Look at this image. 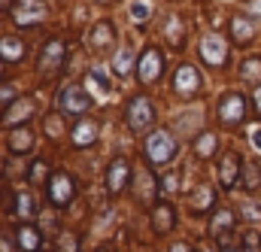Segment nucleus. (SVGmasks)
<instances>
[{
  "instance_id": "31",
  "label": "nucleus",
  "mask_w": 261,
  "mask_h": 252,
  "mask_svg": "<svg viewBox=\"0 0 261 252\" xmlns=\"http://www.w3.org/2000/svg\"><path fill=\"white\" fill-rule=\"evenodd\" d=\"M216 240H219V252H240V243H237L234 234H222Z\"/></svg>"
},
{
  "instance_id": "5",
  "label": "nucleus",
  "mask_w": 261,
  "mask_h": 252,
  "mask_svg": "<svg viewBox=\"0 0 261 252\" xmlns=\"http://www.w3.org/2000/svg\"><path fill=\"white\" fill-rule=\"evenodd\" d=\"M173 91L182 100L197 97V91H200V73H197V67H192V64H179L176 67V73H173Z\"/></svg>"
},
{
  "instance_id": "35",
  "label": "nucleus",
  "mask_w": 261,
  "mask_h": 252,
  "mask_svg": "<svg viewBox=\"0 0 261 252\" xmlns=\"http://www.w3.org/2000/svg\"><path fill=\"white\" fill-rule=\"evenodd\" d=\"M243 9L252 12V18H261V0H243Z\"/></svg>"
},
{
  "instance_id": "37",
  "label": "nucleus",
  "mask_w": 261,
  "mask_h": 252,
  "mask_svg": "<svg viewBox=\"0 0 261 252\" xmlns=\"http://www.w3.org/2000/svg\"><path fill=\"white\" fill-rule=\"evenodd\" d=\"M258 246H261L258 234H246V240H243V249H258Z\"/></svg>"
},
{
  "instance_id": "41",
  "label": "nucleus",
  "mask_w": 261,
  "mask_h": 252,
  "mask_svg": "<svg viewBox=\"0 0 261 252\" xmlns=\"http://www.w3.org/2000/svg\"><path fill=\"white\" fill-rule=\"evenodd\" d=\"M73 249H76V240H73V237L67 234V240H64V249H61V252H73Z\"/></svg>"
},
{
  "instance_id": "42",
  "label": "nucleus",
  "mask_w": 261,
  "mask_h": 252,
  "mask_svg": "<svg viewBox=\"0 0 261 252\" xmlns=\"http://www.w3.org/2000/svg\"><path fill=\"white\" fill-rule=\"evenodd\" d=\"M252 143H255V149H261V128L252 131Z\"/></svg>"
},
{
  "instance_id": "14",
  "label": "nucleus",
  "mask_w": 261,
  "mask_h": 252,
  "mask_svg": "<svg viewBox=\"0 0 261 252\" xmlns=\"http://www.w3.org/2000/svg\"><path fill=\"white\" fill-rule=\"evenodd\" d=\"M97 122L94 119H88V116H82L76 125H73V131H70V137H73V143L79 146V149H88V146H94V140H97Z\"/></svg>"
},
{
  "instance_id": "17",
  "label": "nucleus",
  "mask_w": 261,
  "mask_h": 252,
  "mask_svg": "<svg viewBox=\"0 0 261 252\" xmlns=\"http://www.w3.org/2000/svg\"><path fill=\"white\" fill-rule=\"evenodd\" d=\"M252 37H255V24H252V18H249V15H234V18H231V43L246 46Z\"/></svg>"
},
{
  "instance_id": "44",
  "label": "nucleus",
  "mask_w": 261,
  "mask_h": 252,
  "mask_svg": "<svg viewBox=\"0 0 261 252\" xmlns=\"http://www.w3.org/2000/svg\"><path fill=\"white\" fill-rule=\"evenodd\" d=\"M0 70H3V67H0Z\"/></svg>"
},
{
  "instance_id": "28",
  "label": "nucleus",
  "mask_w": 261,
  "mask_h": 252,
  "mask_svg": "<svg viewBox=\"0 0 261 252\" xmlns=\"http://www.w3.org/2000/svg\"><path fill=\"white\" fill-rule=\"evenodd\" d=\"M130 18H134V24H146V18H149V6H146L143 0L130 3Z\"/></svg>"
},
{
  "instance_id": "15",
  "label": "nucleus",
  "mask_w": 261,
  "mask_h": 252,
  "mask_svg": "<svg viewBox=\"0 0 261 252\" xmlns=\"http://www.w3.org/2000/svg\"><path fill=\"white\" fill-rule=\"evenodd\" d=\"M237 180H240V155L228 152V155H222V164H219V183L225 189H234Z\"/></svg>"
},
{
  "instance_id": "27",
  "label": "nucleus",
  "mask_w": 261,
  "mask_h": 252,
  "mask_svg": "<svg viewBox=\"0 0 261 252\" xmlns=\"http://www.w3.org/2000/svg\"><path fill=\"white\" fill-rule=\"evenodd\" d=\"M240 76L246 82H261V58H246L240 67Z\"/></svg>"
},
{
  "instance_id": "8",
  "label": "nucleus",
  "mask_w": 261,
  "mask_h": 252,
  "mask_svg": "<svg viewBox=\"0 0 261 252\" xmlns=\"http://www.w3.org/2000/svg\"><path fill=\"white\" fill-rule=\"evenodd\" d=\"M46 194H49V204L52 207H67L73 200V180L67 177L64 170L52 173L49 183H46Z\"/></svg>"
},
{
  "instance_id": "9",
  "label": "nucleus",
  "mask_w": 261,
  "mask_h": 252,
  "mask_svg": "<svg viewBox=\"0 0 261 252\" xmlns=\"http://www.w3.org/2000/svg\"><path fill=\"white\" fill-rule=\"evenodd\" d=\"M161 73H164V55H161L158 49H146L143 58H140V64H137L140 82H143V85H152V82L161 79Z\"/></svg>"
},
{
  "instance_id": "18",
  "label": "nucleus",
  "mask_w": 261,
  "mask_h": 252,
  "mask_svg": "<svg viewBox=\"0 0 261 252\" xmlns=\"http://www.w3.org/2000/svg\"><path fill=\"white\" fill-rule=\"evenodd\" d=\"M210 234L213 237H222V234H234V210H225L219 207L210 219Z\"/></svg>"
},
{
  "instance_id": "6",
  "label": "nucleus",
  "mask_w": 261,
  "mask_h": 252,
  "mask_svg": "<svg viewBox=\"0 0 261 252\" xmlns=\"http://www.w3.org/2000/svg\"><path fill=\"white\" fill-rule=\"evenodd\" d=\"M91 107V97L85 94V88L82 85H67L64 91H61V97H58V110L64 113V116H79L82 119V113Z\"/></svg>"
},
{
  "instance_id": "2",
  "label": "nucleus",
  "mask_w": 261,
  "mask_h": 252,
  "mask_svg": "<svg viewBox=\"0 0 261 252\" xmlns=\"http://www.w3.org/2000/svg\"><path fill=\"white\" fill-rule=\"evenodd\" d=\"M197 55H200V61L206 64V67H225V61H228V40L222 34L210 31V34L200 37Z\"/></svg>"
},
{
  "instance_id": "23",
  "label": "nucleus",
  "mask_w": 261,
  "mask_h": 252,
  "mask_svg": "<svg viewBox=\"0 0 261 252\" xmlns=\"http://www.w3.org/2000/svg\"><path fill=\"white\" fill-rule=\"evenodd\" d=\"M216 204V194H213V189L203 183V186H197L195 191H192V197H189V207L195 210V213H203V210H210Z\"/></svg>"
},
{
  "instance_id": "19",
  "label": "nucleus",
  "mask_w": 261,
  "mask_h": 252,
  "mask_svg": "<svg viewBox=\"0 0 261 252\" xmlns=\"http://www.w3.org/2000/svg\"><path fill=\"white\" fill-rule=\"evenodd\" d=\"M21 58H24V43L18 37H3L0 40V61L18 64Z\"/></svg>"
},
{
  "instance_id": "29",
  "label": "nucleus",
  "mask_w": 261,
  "mask_h": 252,
  "mask_svg": "<svg viewBox=\"0 0 261 252\" xmlns=\"http://www.w3.org/2000/svg\"><path fill=\"white\" fill-rule=\"evenodd\" d=\"M88 82H97L100 91H110V88H113V85H110V76H107L100 67H91V70H88Z\"/></svg>"
},
{
  "instance_id": "10",
  "label": "nucleus",
  "mask_w": 261,
  "mask_h": 252,
  "mask_svg": "<svg viewBox=\"0 0 261 252\" xmlns=\"http://www.w3.org/2000/svg\"><path fill=\"white\" fill-rule=\"evenodd\" d=\"M46 18V3L43 0H18L12 6V21L18 28H28V24H37Z\"/></svg>"
},
{
  "instance_id": "7",
  "label": "nucleus",
  "mask_w": 261,
  "mask_h": 252,
  "mask_svg": "<svg viewBox=\"0 0 261 252\" xmlns=\"http://www.w3.org/2000/svg\"><path fill=\"white\" fill-rule=\"evenodd\" d=\"M31 116H37V100L34 97H15L12 104H6L0 119H3V125H9V128H24V122Z\"/></svg>"
},
{
  "instance_id": "43",
  "label": "nucleus",
  "mask_w": 261,
  "mask_h": 252,
  "mask_svg": "<svg viewBox=\"0 0 261 252\" xmlns=\"http://www.w3.org/2000/svg\"><path fill=\"white\" fill-rule=\"evenodd\" d=\"M97 252H113V246H100Z\"/></svg>"
},
{
  "instance_id": "11",
  "label": "nucleus",
  "mask_w": 261,
  "mask_h": 252,
  "mask_svg": "<svg viewBox=\"0 0 261 252\" xmlns=\"http://www.w3.org/2000/svg\"><path fill=\"white\" fill-rule=\"evenodd\" d=\"M64 58H67L64 43H61L58 37H52V40L46 43L43 55H40V73H43V76H49V73H58V70L64 67Z\"/></svg>"
},
{
  "instance_id": "22",
  "label": "nucleus",
  "mask_w": 261,
  "mask_h": 252,
  "mask_svg": "<svg viewBox=\"0 0 261 252\" xmlns=\"http://www.w3.org/2000/svg\"><path fill=\"white\" fill-rule=\"evenodd\" d=\"M37 210H40V207H37V197H34L31 191L21 189L15 194V216H18V219H34Z\"/></svg>"
},
{
  "instance_id": "20",
  "label": "nucleus",
  "mask_w": 261,
  "mask_h": 252,
  "mask_svg": "<svg viewBox=\"0 0 261 252\" xmlns=\"http://www.w3.org/2000/svg\"><path fill=\"white\" fill-rule=\"evenodd\" d=\"M164 40H167L173 49L182 46V40H186V24H182L179 15H167V21H164Z\"/></svg>"
},
{
  "instance_id": "38",
  "label": "nucleus",
  "mask_w": 261,
  "mask_h": 252,
  "mask_svg": "<svg viewBox=\"0 0 261 252\" xmlns=\"http://www.w3.org/2000/svg\"><path fill=\"white\" fill-rule=\"evenodd\" d=\"M0 252H15V246H12V240H9L6 234H0Z\"/></svg>"
},
{
  "instance_id": "13",
  "label": "nucleus",
  "mask_w": 261,
  "mask_h": 252,
  "mask_svg": "<svg viewBox=\"0 0 261 252\" xmlns=\"http://www.w3.org/2000/svg\"><path fill=\"white\" fill-rule=\"evenodd\" d=\"M34 143H37V134H34L28 125L24 128H12L9 137H6V149H9L12 155H24V152H31Z\"/></svg>"
},
{
  "instance_id": "12",
  "label": "nucleus",
  "mask_w": 261,
  "mask_h": 252,
  "mask_svg": "<svg viewBox=\"0 0 261 252\" xmlns=\"http://www.w3.org/2000/svg\"><path fill=\"white\" fill-rule=\"evenodd\" d=\"M128 183H130V161L128 158H116L107 167V191L110 194H122Z\"/></svg>"
},
{
  "instance_id": "32",
  "label": "nucleus",
  "mask_w": 261,
  "mask_h": 252,
  "mask_svg": "<svg viewBox=\"0 0 261 252\" xmlns=\"http://www.w3.org/2000/svg\"><path fill=\"white\" fill-rule=\"evenodd\" d=\"M258 186H261V170L249 164L246 167V189H258Z\"/></svg>"
},
{
  "instance_id": "1",
  "label": "nucleus",
  "mask_w": 261,
  "mask_h": 252,
  "mask_svg": "<svg viewBox=\"0 0 261 252\" xmlns=\"http://www.w3.org/2000/svg\"><path fill=\"white\" fill-rule=\"evenodd\" d=\"M176 149H179V143L173 140V134H170L167 128H155V131L146 137V143H143L146 161H149L152 167H164V164H170L173 155H176Z\"/></svg>"
},
{
  "instance_id": "30",
  "label": "nucleus",
  "mask_w": 261,
  "mask_h": 252,
  "mask_svg": "<svg viewBox=\"0 0 261 252\" xmlns=\"http://www.w3.org/2000/svg\"><path fill=\"white\" fill-rule=\"evenodd\" d=\"M28 180H31L34 186H40L43 180L49 183V177H46V161H34V167L28 170Z\"/></svg>"
},
{
  "instance_id": "40",
  "label": "nucleus",
  "mask_w": 261,
  "mask_h": 252,
  "mask_svg": "<svg viewBox=\"0 0 261 252\" xmlns=\"http://www.w3.org/2000/svg\"><path fill=\"white\" fill-rule=\"evenodd\" d=\"M170 252H195V249H192L189 243H173V246H170Z\"/></svg>"
},
{
  "instance_id": "3",
  "label": "nucleus",
  "mask_w": 261,
  "mask_h": 252,
  "mask_svg": "<svg viewBox=\"0 0 261 252\" xmlns=\"http://www.w3.org/2000/svg\"><path fill=\"white\" fill-rule=\"evenodd\" d=\"M152 122H155V107H152V100H149L146 94L130 97L128 110H125V125H128L130 131H146Z\"/></svg>"
},
{
  "instance_id": "36",
  "label": "nucleus",
  "mask_w": 261,
  "mask_h": 252,
  "mask_svg": "<svg viewBox=\"0 0 261 252\" xmlns=\"http://www.w3.org/2000/svg\"><path fill=\"white\" fill-rule=\"evenodd\" d=\"M243 216H246L249 222H252V219H261V207L258 204H246V207H243Z\"/></svg>"
},
{
  "instance_id": "21",
  "label": "nucleus",
  "mask_w": 261,
  "mask_h": 252,
  "mask_svg": "<svg viewBox=\"0 0 261 252\" xmlns=\"http://www.w3.org/2000/svg\"><path fill=\"white\" fill-rule=\"evenodd\" d=\"M113 40H116L113 24H110V21H97V24H94V31H91V46H94L97 52H103V49H110V46H113Z\"/></svg>"
},
{
  "instance_id": "26",
  "label": "nucleus",
  "mask_w": 261,
  "mask_h": 252,
  "mask_svg": "<svg viewBox=\"0 0 261 252\" xmlns=\"http://www.w3.org/2000/svg\"><path fill=\"white\" fill-rule=\"evenodd\" d=\"M113 67H116L119 76H128L130 67H134V49H130V46H122L119 55H116V61H113Z\"/></svg>"
},
{
  "instance_id": "39",
  "label": "nucleus",
  "mask_w": 261,
  "mask_h": 252,
  "mask_svg": "<svg viewBox=\"0 0 261 252\" xmlns=\"http://www.w3.org/2000/svg\"><path fill=\"white\" fill-rule=\"evenodd\" d=\"M252 107H255V113L261 116V85L255 88V91H252Z\"/></svg>"
},
{
  "instance_id": "45",
  "label": "nucleus",
  "mask_w": 261,
  "mask_h": 252,
  "mask_svg": "<svg viewBox=\"0 0 261 252\" xmlns=\"http://www.w3.org/2000/svg\"><path fill=\"white\" fill-rule=\"evenodd\" d=\"M100 3H103V0H100Z\"/></svg>"
},
{
  "instance_id": "25",
  "label": "nucleus",
  "mask_w": 261,
  "mask_h": 252,
  "mask_svg": "<svg viewBox=\"0 0 261 252\" xmlns=\"http://www.w3.org/2000/svg\"><path fill=\"white\" fill-rule=\"evenodd\" d=\"M216 146H219V140H216V134L213 131H203V134H197L195 137V155L197 158H213V152H216Z\"/></svg>"
},
{
  "instance_id": "4",
  "label": "nucleus",
  "mask_w": 261,
  "mask_h": 252,
  "mask_svg": "<svg viewBox=\"0 0 261 252\" xmlns=\"http://www.w3.org/2000/svg\"><path fill=\"white\" fill-rule=\"evenodd\" d=\"M246 119V100L240 91H225L219 100V122L225 128H237Z\"/></svg>"
},
{
  "instance_id": "16",
  "label": "nucleus",
  "mask_w": 261,
  "mask_h": 252,
  "mask_svg": "<svg viewBox=\"0 0 261 252\" xmlns=\"http://www.w3.org/2000/svg\"><path fill=\"white\" fill-rule=\"evenodd\" d=\"M173 222H176V213H173V207L167 200L152 207V228H155V234H170Z\"/></svg>"
},
{
  "instance_id": "34",
  "label": "nucleus",
  "mask_w": 261,
  "mask_h": 252,
  "mask_svg": "<svg viewBox=\"0 0 261 252\" xmlns=\"http://www.w3.org/2000/svg\"><path fill=\"white\" fill-rule=\"evenodd\" d=\"M176 186H179V173H167V177L161 180V191H164V194L176 191Z\"/></svg>"
},
{
  "instance_id": "33",
  "label": "nucleus",
  "mask_w": 261,
  "mask_h": 252,
  "mask_svg": "<svg viewBox=\"0 0 261 252\" xmlns=\"http://www.w3.org/2000/svg\"><path fill=\"white\" fill-rule=\"evenodd\" d=\"M46 131H49V137H61V131H64L61 116H49V119H46Z\"/></svg>"
},
{
  "instance_id": "24",
  "label": "nucleus",
  "mask_w": 261,
  "mask_h": 252,
  "mask_svg": "<svg viewBox=\"0 0 261 252\" xmlns=\"http://www.w3.org/2000/svg\"><path fill=\"white\" fill-rule=\"evenodd\" d=\"M18 246H21V252H37L40 246H43L40 231L31 228V225H21V228H18Z\"/></svg>"
}]
</instances>
